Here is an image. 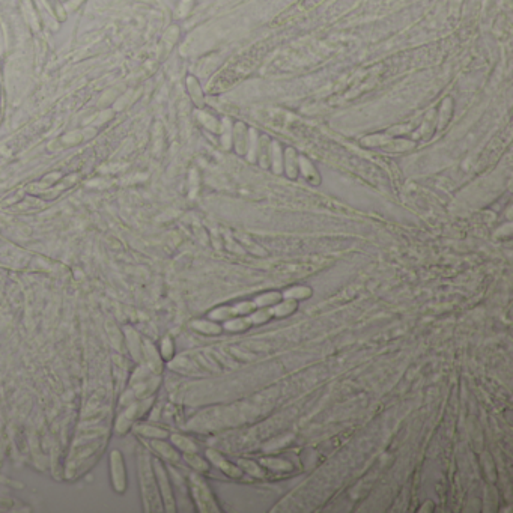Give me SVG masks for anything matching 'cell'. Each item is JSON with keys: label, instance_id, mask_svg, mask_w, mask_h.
<instances>
[{"label": "cell", "instance_id": "1", "mask_svg": "<svg viewBox=\"0 0 513 513\" xmlns=\"http://www.w3.org/2000/svg\"><path fill=\"white\" fill-rule=\"evenodd\" d=\"M191 486H193V493L194 498L198 500L199 507L203 512H218L217 504L213 498V493L208 489V486L203 483L202 479H199L198 475L191 477Z\"/></svg>", "mask_w": 513, "mask_h": 513}, {"label": "cell", "instance_id": "2", "mask_svg": "<svg viewBox=\"0 0 513 513\" xmlns=\"http://www.w3.org/2000/svg\"><path fill=\"white\" fill-rule=\"evenodd\" d=\"M110 467H112V480H113V486L118 492H123L127 488V477H125V467H123V461L122 456L118 450H115L112 453V459H110Z\"/></svg>", "mask_w": 513, "mask_h": 513}, {"label": "cell", "instance_id": "3", "mask_svg": "<svg viewBox=\"0 0 513 513\" xmlns=\"http://www.w3.org/2000/svg\"><path fill=\"white\" fill-rule=\"evenodd\" d=\"M206 457L214 464V465H217L218 468L223 471L224 474H227L229 477H234V479H238V477H241L242 475V470L238 467V465H234V464H231L227 459H224V456L223 454H220L218 452H216V450H206Z\"/></svg>", "mask_w": 513, "mask_h": 513}, {"label": "cell", "instance_id": "4", "mask_svg": "<svg viewBox=\"0 0 513 513\" xmlns=\"http://www.w3.org/2000/svg\"><path fill=\"white\" fill-rule=\"evenodd\" d=\"M296 309H298V303H296L295 299L288 298L283 303L278 301L277 304L271 306V313H273V316H277V317H283V316L292 315Z\"/></svg>", "mask_w": 513, "mask_h": 513}, {"label": "cell", "instance_id": "5", "mask_svg": "<svg viewBox=\"0 0 513 513\" xmlns=\"http://www.w3.org/2000/svg\"><path fill=\"white\" fill-rule=\"evenodd\" d=\"M260 465L267 467L268 470H274V471H292V464L286 459H280V457H265L260 459Z\"/></svg>", "mask_w": 513, "mask_h": 513}, {"label": "cell", "instance_id": "6", "mask_svg": "<svg viewBox=\"0 0 513 513\" xmlns=\"http://www.w3.org/2000/svg\"><path fill=\"white\" fill-rule=\"evenodd\" d=\"M250 321H249V316H237L234 319H229L224 322V328L229 330V331H244L250 327Z\"/></svg>", "mask_w": 513, "mask_h": 513}, {"label": "cell", "instance_id": "7", "mask_svg": "<svg viewBox=\"0 0 513 513\" xmlns=\"http://www.w3.org/2000/svg\"><path fill=\"white\" fill-rule=\"evenodd\" d=\"M238 467L242 471L249 473L250 475H253V477H257V479H260V477L265 475V471L260 468V465L256 464V462H253V461H249V459H239L238 461Z\"/></svg>", "mask_w": 513, "mask_h": 513}, {"label": "cell", "instance_id": "8", "mask_svg": "<svg viewBox=\"0 0 513 513\" xmlns=\"http://www.w3.org/2000/svg\"><path fill=\"white\" fill-rule=\"evenodd\" d=\"M193 327H194L198 331L205 333V334H218V333H221V330H223L220 325H217V324L213 322V321H194V322H193Z\"/></svg>", "mask_w": 513, "mask_h": 513}, {"label": "cell", "instance_id": "9", "mask_svg": "<svg viewBox=\"0 0 513 513\" xmlns=\"http://www.w3.org/2000/svg\"><path fill=\"white\" fill-rule=\"evenodd\" d=\"M172 441H173V444H175L178 449L184 450L185 453H196V452H198L196 444H194L191 439H188L187 436H182V435H173V436H172Z\"/></svg>", "mask_w": 513, "mask_h": 513}, {"label": "cell", "instance_id": "10", "mask_svg": "<svg viewBox=\"0 0 513 513\" xmlns=\"http://www.w3.org/2000/svg\"><path fill=\"white\" fill-rule=\"evenodd\" d=\"M280 299H281V294H278V292H267V294H262V295L257 296L256 299H255V304H256V307H270V306L277 304Z\"/></svg>", "mask_w": 513, "mask_h": 513}, {"label": "cell", "instance_id": "11", "mask_svg": "<svg viewBox=\"0 0 513 513\" xmlns=\"http://www.w3.org/2000/svg\"><path fill=\"white\" fill-rule=\"evenodd\" d=\"M271 317H273L271 309L260 307V310H259V312H252V315L249 316V321H250V324H252V325H260V324H265V322H268Z\"/></svg>", "mask_w": 513, "mask_h": 513}, {"label": "cell", "instance_id": "12", "mask_svg": "<svg viewBox=\"0 0 513 513\" xmlns=\"http://www.w3.org/2000/svg\"><path fill=\"white\" fill-rule=\"evenodd\" d=\"M310 295H312V291H310V288L298 286V288H292V289L286 291V292H285V294H283L281 296H285V298H291V299H295V301H298V299L309 298Z\"/></svg>", "mask_w": 513, "mask_h": 513}, {"label": "cell", "instance_id": "13", "mask_svg": "<svg viewBox=\"0 0 513 513\" xmlns=\"http://www.w3.org/2000/svg\"><path fill=\"white\" fill-rule=\"evenodd\" d=\"M185 459H187V462L194 468V470H198V471H206L209 467H208V464H206V461L205 459H202V457H199L198 454H194V453H187V456H185Z\"/></svg>", "mask_w": 513, "mask_h": 513}, {"label": "cell", "instance_id": "14", "mask_svg": "<svg viewBox=\"0 0 513 513\" xmlns=\"http://www.w3.org/2000/svg\"><path fill=\"white\" fill-rule=\"evenodd\" d=\"M232 316H235L232 307H218V309L213 310V312L209 313V317H211V319H216V321H226V319H229V317H232Z\"/></svg>", "mask_w": 513, "mask_h": 513}, {"label": "cell", "instance_id": "15", "mask_svg": "<svg viewBox=\"0 0 513 513\" xmlns=\"http://www.w3.org/2000/svg\"><path fill=\"white\" fill-rule=\"evenodd\" d=\"M154 446L157 447V450H160V453L163 454L164 457L170 459V461H178V453L167 444H163V443H154Z\"/></svg>", "mask_w": 513, "mask_h": 513}, {"label": "cell", "instance_id": "16", "mask_svg": "<svg viewBox=\"0 0 513 513\" xmlns=\"http://www.w3.org/2000/svg\"><path fill=\"white\" fill-rule=\"evenodd\" d=\"M163 356H164V358H167V360L173 356V345H172V342L169 339H166L163 342Z\"/></svg>", "mask_w": 513, "mask_h": 513}]
</instances>
